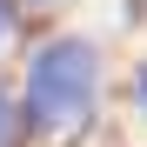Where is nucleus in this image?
<instances>
[{"mask_svg": "<svg viewBox=\"0 0 147 147\" xmlns=\"http://www.w3.org/2000/svg\"><path fill=\"white\" fill-rule=\"evenodd\" d=\"M107 100V54L94 34L54 27L27 47L20 60V107H27V134L47 147H74L94 134Z\"/></svg>", "mask_w": 147, "mask_h": 147, "instance_id": "nucleus-1", "label": "nucleus"}, {"mask_svg": "<svg viewBox=\"0 0 147 147\" xmlns=\"http://www.w3.org/2000/svg\"><path fill=\"white\" fill-rule=\"evenodd\" d=\"M0 147H34L27 107H20V80H7V74H0Z\"/></svg>", "mask_w": 147, "mask_h": 147, "instance_id": "nucleus-2", "label": "nucleus"}, {"mask_svg": "<svg viewBox=\"0 0 147 147\" xmlns=\"http://www.w3.org/2000/svg\"><path fill=\"white\" fill-rule=\"evenodd\" d=\"M20 20H27V7H20V0H0V54L13 47V34H20Z\"/></svg>", "mask_w": 147, "mask_h": 147, "instance_id": "nucleus-3", "label": "nucleus"}, {"mask_svg": "<svg viewBox=\"0 0 147 147\" xmlns=\"http://www.w3.org/2000/svg\"><path fill=\"white\" fill-rule=\"evenodd\" d=\"M127 87H134V107H140V114H147V60H140V67H134V74H127Z\"/></svg>", "mask_w": 147, "mask_h": 147, "instance_id": "nucleus-4", "label": "nucleus"}]
</instances>
